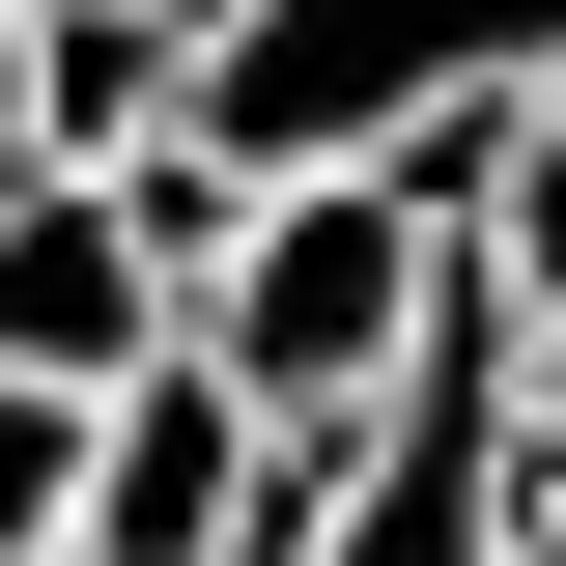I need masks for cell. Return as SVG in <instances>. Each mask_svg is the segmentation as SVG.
Here are the masks:
<instances>
[{"instance_id":"cell-1","label":"cell","mask_w":566,"mask_h":566,"mask_svg":"<svg viewBox=\"0 0 566 566\" xmlns=\"http://www.w3.org/2000/svg\"><path fill=\"white\" fill-rule=\"evenodd\" d=\"M453 170H482V114H424V142H340V170H255V227L199 255V312L170 340L255 397V453H340L368 397H397L482 283H453Z\"/></svg>"},{"instance_id":"cell-2","label":"cell","mask_w":566,"mask_h":566,"mask_svg":"<svg viewBox=\"0 0 566 566\" xmlns=\"http://www.w3.org/2000/svg\"><path fill=\"white\" fill-rule=\"evenodd\" d=\"M510 85H566V0H227V29H199L227 170H340V142L510 114Z\"/></svg>"},{"instance_id":"cell-3","label":"cell","mask_w":566,"mask_h":566,"mask_svg":"<svg viewBox=\"0 0 566 566\" xmlns=\"http://www.w3.org/2000/svg\"><path fill=\"white\" fill-rule=\"evenodd\" d=\"M255 566H510V340H482V312H453L340 453H283Z\"/></svg>"},{"instance_id":"cell-4","label":"cell","mask_w":566,"mask_h":566,"mask_svg":"<svg viewBox=\"0 0 566 566\" xmlns=\"http://www.w3.org/2000/svg\"><path fill=\"white\" fill-rule=\"evenodd\" d=\"M255 510H283L255 397H227L199 340H142L114 397H85V510H57V566H255Z\"/></svg>"},{"instance_id":"cell-5","label":"cell","mask_w":566,"mask_h":566,"mask_svg":"<svg viewBox=\"0 0 566 566\" xmlns=\"http://www.w3.org/2000/svg\"><path fill=\"white\" fill-rule=\"evenodd\" d=\"M142 340H170V255L114 227V170H57V142H29V170H0V368L114 397Z\"/></svg>"},{"instance_id":"cell-6","label":"cell","mask_w":566,"mask_h":566,"mask_svg":"<svg viewBox=\"0 0 566 566\" xmlns=\"http://www.w3.org/2000/svg\"><path fill=\"white\" fill-rule=\"evenodd\" d=\"M0 29H29V142L57 170H114L142 114H199V29L170 0H0Z\"/></svg>"},{"instance_id":"cell-7","label":"cell","mask_w":566,"mask_h":566,"mask_svg":"<svg viewBox=\"0 0 566 566\" xmlns=\"http://www.w3.org/2000/svg\"><path fill=\"white\" fill-rule=\"evenodd\" d=\"M453 283H482V312H566V85L482 114V170H453Z\"/></svg>"},{"instance_id":"cell-8","label":"cell","mask_w":566,"mask_h":566,"mask_svg":"<svg viewBox=\"0 0 566 566\" xmlns=\"http://www.w3.org/2000/svg\"><path fill=\"white\" fill-rule=\"evenodd\" d=\"M57 510H85V397L0 368V566H57Z\"/></svg>"},{"instance_id":"cell-9","label":"cell","mask_w":566,"mask_h":566,"mask_svg":"<svg viewBox=\"0 0 566 566\" xmlns=\"http://www.w3.org/2000/svg\"><path fill=\"white\" fill-rule=\"evenodd\" d=\"M510 566H566V453H510Z\"/></svg>"},{"instance_id":"cell-10","label":"cell","mask_w":566,"mask_h":566,"mask_svg":"<svg viewBox=\"0 0 566 566\" xmlns=\"http://www.w3.org/2000/svg\"><path fill=\"white\" fill-rule=\"evenodd\" d=\"M0 170H29V29H0Z\"/></svg>"},{"instance_id":"cell-11","label":"cell","mask_w":566,"mask_h":566,"mask_svg":"<svg viewBox=\"0 0 566 566\" xmlns=\"http://www.w3.org/2000/svg\"><path fill=\"white\" fill-rule=\"evenodd\" d=\"M170 29H227V0H170Z\"/></svg>"}]
</instances>
